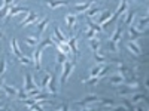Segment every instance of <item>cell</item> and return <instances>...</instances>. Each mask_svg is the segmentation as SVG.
<instances>
[{
	"label": "cell",
	"mask_w": 149,
	"mask_h": 111,
	"mask_svg": "<svg viewBox=\"0 0 149 111\" xmlns=\"http://www.w3.org/2000/svg\"><path fill=\"white\" fill-rule=\"evenodd\" d=\"M94 34H95V31L90 28L88 31H86V39H93V37H94Z\"/></svg>",
	"instance_id": "cell-41"
},
{
	"label": "cell",
	"mask_w": 149,
	"mask_h": 111,
	"mask_svg": "<svg viewBox=\"0 0 149 111\" xmlns=\"http://www.w3.org/2000/svg\"><path fill=\"white\" fill-rule=\"evenodd\" d=\"M74 68V61H66V62L63 64V73H61V79H60V83H61V86H64L66 84V82H67V79H69V76H70V73H72V70Z\"/></svg>",
	"instance_id": "cell-3"
},
{
	"label": "cell",
	"mask_w": 149,
	"mask_h": 111,
	"mask_svg": "<svg viewBox=\"0 0 149 111\" xmlns=\"http://www.w3.org/2000/svg\"><path fill=\"white\" fill-rule=\"evenodd\" d=\"M91 0H88V2H85V3H78L76 6H74V9H76L78 12H85L86 9H88L90 6H91Z\"/></svg>",
	"instance_id": "cell-20"
},
{
	"label": "cell",
	"mask_w": 149,
	"mask_h": 111,
	"mask_svg": "<svg viewBox=\"0 0 149 111\" xmlns=\"http://www.w3.org/2000/svg\"><path fill=\"white\" fill-rule=\"evenodd\" d=\"M121 102H122V107H124V108H127V110H133V108H134L133 102H128L127 99H121Z\"/></svg>",
	"instance_id": "cell-36"
},
{
	"label": "cell",
	"mask_w": 149,
	"mask_h": 111,
	"mask_svg": "<svg viewBox=\"0 0 149 111\" xmlns=\"http://www.w3.org/2000/svg\"><path fill=\"white\" fill-rule=\"evenodd\" d=\"M2 89H3V92L6 93V96H9V98H17V95H18V89L14 88V86L6 84V83L2 84Z\"/></svg>",
	"instance_id": "cell-7"
},
{
	"label": "cell",
	"mask_w": 149,
	"mask_h": 111,
	"mask_svg": "<svg viewBox=\"0 0 149 111\" xmlns=\"http://www.w3.org/2000/svg\"><path fill=\"white\" fill-rule=\"evenodd\" d=\"M110 70H112V67H110V65H106V67L103 65V68L100 70V73H98V74H97V76H98V77H100V79H102V77H104V76H106V74H107V73H109Z\"/></svg>",
	"instance_id": "cell-33"
},
{
	"label": "cell",
	"mask_w": 149,
	"mask_h": 111,
	"mask_svg": "<svg viewBox=\"0 0 149 111\" xmlns=\"http://www.w3.org/2000/svg\"><path fill=\"white\" fill-rule=\"evenodd\" d=\"M98 12H100V9H98V8H91V6H90L88 10H86V14H85V16H86V18H91V16L97 15Z\"/></svg>",
	"instance_id": "cell-29"
},
{
	"label": "cell",
	"mask_w": 149,
	"mask_h": 111,
	"mask_svg": "<svg viewBox=\"0 0 149 111\" xmlns=\"http://www.w3.org/2000/svg\"><path fill=\"white\" fill-rule=\"evenodd\" d=\"M46 3L51 9H55L58 6H67L70 3V0H46Z\"/></svg>",
	"instance_id": "cell-9"
},
{
	"label": "cell",
	"mask_w": 149,
	"mask_h": 111,
	"mask_svg": "<svg viewBox=\"0 0 149 111\" xmlns=\"http://www.w3.org/2000/svg\"><path fill=\"white\" fill-rule=\"evenodd\" d=\"M5 83V77H3V74L0 76V88H2V84Z\"/></svg>",
	"instance_id": "cell-44"
},
{
	"label": "cell",
	"mask_w": 149,
	"mask_h": 111,
	"mask_svg": "<svg viewBox=\"0 0 149 111\" xmlns=\"http://www.w3.org/2000/svg\"><path fill=\"white\" fill-rule=\"evenodd\" d=\"M54 34H55L54 37H55L57 40H60V42H67V39H66V36H64L63 33L60 31L58 25H55V27H54Z\"/></svg>",
	"instance_id": "cell-19"
},
{
	"label": "cell",
	"mask_w": 149,
	"mask_h": 111,
	"mask_svg": "<svg viewBox=\"0 0 149 111\" xmlns=\"http://www.w3.org/2000/svg\"><path fill=\"white\" fill-rule=\"evenodd\" d=\"M26 43L29 46H37L39 45V39H37V36H29L26 37Z\"/></svg>",
	"instance_id": "cell-21"
},
{
	"label": "cell",
	"mask_w": 149,
	"mask_h": 111,
	"mask_svg": "<svg viewBox=\"0 0 149 111\" xmlns=\"http://www.w3.org/2000/svg\"><path fill=\"white\" fill-rule=\"evenodd\" d=\"M148 99V96L145 95V93H137V95H134L133 96V99H131V102H140V101H146Z\"/></svg>",
	"instance_id": "cell-30"
},
{
	"label": "cell",
	"mask_w": 149,
	"mask_h": 111,
	"mask_svg": "<svg viewBox=\"0 0 149 111\" xmlns=\"http://www.w3.org/2000/svg\"><path fill=\"white\" fill-rule=\"evenodd\" d=\"M18 61H19V62H22V64H26V65H30L31 64V59L27 58V56H22V55L18 58Z\"/></svg>",
	"instance_id": "cell-37"
},
{
	"label": "cell",
	"mask_w": 149,
	"mask_h": 111,
	"mask_svg": "<svg viewBox=\"0 0 149 111\" xmlns=\"http://www.w3.org/2000/svg\"><path fill=\"white\" fill-rule=\"evenodd\" d=\"M49 45H54V42H52L51 37H49V39H45L42 43L37 45V49L33 52V59H34V64H36V70H37V71L42 70V65H40V55H42V51H43L46 46H49Z\"/></svg>",
	"instance_id": "cell-1"
},
{
	"label": "cell",
	"mask_w": 149,
	"mask_h": 111,
	"mask_svg": "<svg viewBox=\"0 0 149 111\" xmlns=\"http://www.w3.org/2000/svg\"><path fill=\"white\" fill-rule=\"evenodd\" d=\"M118 71H119L121 74H133V71H131L128 67H125V65H124L122 62H121V65L118 67Z\"/></svg>",
	"instance_id": "cell-32"
},
{
	"label": "cell",
	"mask_w": 149,
	"mask_h": 111,
	"mask_svg": "<svg viewBox=\"0 0 149 111\" xmlns=\"http://www.w3.org/2000/svg\"><path fill=\"white\" fill-rule=\"evenodd\" d=\"M90 46H91L93 51H98V47H100V40L93 37V39H90Z\"/></svg>",
	"instance_id": "cell-28"
},
{
	"label": "cell",
	"mask_w": 149,
	"mask_h": 111,
	"mask_svg": "<svg viewBox=\"0 0 149 111\" xmlns=\"http://www.w3.org/2000/svg\"><path fill=\"white\" fill-rule=\"evenodd\" d=\"M98 101H100V98H98L97 95H88L85 99L76 102V105H79V107H82V108H88L90 104H94V102H98Z\"/></svg>",
	"instance_id": "cell-4"
},
{
	"label": "cell",
	"mask_w": 149,
	"mask_h": 111,
	"mask_svg": "<svg viewBox=\"0 0 149 111\" xmlns=\"http://www.w3.org/2000/svg\"><path fill=\"white\" fill-rule=\"evenodd\" d=\"M98 80H100V77H98V76H91V79L84 80V83H85L86 86H94L95 83H98Z\"/></svg>",
	"instance_id": "cell-26"
},
{
	"label": "cell",
	"mask_w": 149,
	"mask_h": 111,
	"mask_svg": "<svg viewBox=\"0 0 149 111\" xmlns=\"http://www.w3.org/2000/svg\"><path fill=\"white\" fill-rule=\"evenodd\" d=\"M67 45L70 47V52L73 53V56L76 58L78 56V36H73L72 39L67 40Z\"/></svg>",
	"instance_id": "cell-8"
},
{
	"label": "cell",
	"mask_w": 149,
	"mask_h": 111,
	"mask_svg": "<svg viewBox=\"0 0 149 111\" xmlns=\"http://www.w3.org/2000/svg\"><path fill=\"white\" fill-rule=\"evenodd\" d=\"M37 21H39V15L30 10L29 14H27V18L22 19V21L19 22V25H21V27H27V25H30V24H34V22H37Z\"/></svg>",
	"instance_id": "cell-5"
},
{
	"label": "cell",
	"mask_w": 149,
	"mask_h": 111,
	"mask_svg": "<svg viewBox=\"0 0 149 111\" xmlns=\"http://www.w3.org/2000/svg\"><path fill=\"white\" fill-rule=\"evenodd\" d=\"M127 47L130 49V51H131L134 55H142V49H140V46L136 43V42H128Z\"/></svg>",
	"instance_id": "cell-16"
},
{
	"label": "cell",
	"mask_w": 149,
	"mask_h": 111,
	"mask_svg": "<svg viewBox=\"0 0 149 111\" xmlns=\"http://www.w3.org/2000/svg\"><path fill=\"white\" fill-rule=\"evenodd\" d=\"M30 9L29 8H19V6H10L9 8V12H8V16L6 18H12L18 14H29Z\"/></svg>",
	"instance_id": "cell-6"
},
{
	"label": "cell",
	"mask_w": 149,
	"mask_h": 111,
	"mask_svg": "<svg viewBox=\"0 0 149 111\" xmlns=\"http://www.w3.org/2000/svg\"><path fill=\"white\" fill-rule=\"evenodd\" d=\"M121 36H122V27H121V25H118V28H116L115 34L110 37V40H109V43H107V46H106L112 53L118 52V42L121 40Z\"/></svg>",
	"instance_id": "cell-2"
},
{
	"label": "cell",
	"mask_w": 149,
	"mask_h": 111,
	"mask_svg": "<svg viewBox=\"0 0 149 111\" xmlns=\"http://www.w3.org/2000/svg\"><path fill=\"white\" fill-rule=\"evenodd\" d=\"M66 22H67L69 30H74V27H76V16L72 15V14H67V16H66Z\"/></svg>",
	"instance_id": "cell-17"
},
{
	"label": "cell",
	"mask_w": 149,
	"mask_h": 111,
	"mask_svg": "<svg viewBox=\"0 0 149 111\" xmlns=\"http://www.w3.org/2000/svg\"><path fill=\"white\" fill-rule=\"evenodd\" d=\"M9 8H10V6H5V5L0 8V19H6L8 12H9Z\"/></svg>",
	"instance_id": "cell-31"
},
{
	"label": "cell",
	"mask_w": 149,
	"mask_h": 111,
	"mask_svg": "<svg viewBox=\"0 0 149 111\" xmlns=\"http://www.w3.org/2000/svg\"><path fill=\"white\" fill-rule=\"evenodd\" d=\"M110 16H112V12H110L109 9L103 10V12H102V15H100V18H98V24H100V25H102V24H104Z\"/></svg>",
	"instance_id": "cell-18"
},
{
	"label": "cell",
	"mask_w": 149,
	"mask_h": 111,
	"mask_svg": "<svg viewBox=\"0 0 149 111\" xmlns=\"http://www.w3.org/2000/svg\"><path fill=\"white\" fill-rule=\"evenodd\" d=\"M98 102L102 104V107H116V102L113 99H109V98L107 99H100Z\"/></svg>",
	"instance_id": "cell-27"
},
{
	"label": "cell",
	"mask_w": 149,
	"mask_h": 111,
	"mask_svg": "<svg viewBox=\"0 0 149 111\" xmlns=\"http://www.w3.org/2000/svg\"><path fill=\"white\" fill-rule=\"evenodd\" d=\"M46 89L49 90V93L57 95V77L52 76V74H51V79H49V83L46 86Z\"/></svg>",
	"instance_id": "cell-11"
},
{
	"label": "cell",
	"mask_w": 149,
	"mask_h": 111,
	"mask_svg": "<svg viewBox=\"0 0 149 111\" xmlns=\"http://www.w3.org/2000/svg\"><path fill=\"white\" fill-rule=\"evenodd\" d=\"M94 59H95L97 64H103V62H106V61H107V58L106 56H102L100 53H98V51H94Z\"/></svg>",
	"instance_id": "cell-24"
},
{
	"label": "cell",
	"mask_w": 149,
	"mask_h": 111,
	"mask_svg": "<svg viewBox=\"0 0 149 111\" xmlns=\"http://www.w3.org/2000/svg\"><path fill=\"white\" fill-rule=\"evenodd\" d=\"M127 6H128V0H121V3H119V8L115 10V16H121L124 12L127 10Z\"/></svg>",
	"instance_id": "cell-15"
},
{
	"label": "cell",
	"mask_w": 149,
	"mask_h": 111,
	"mask_svg": "<svg viewBox=\"0 0 149 111\" xmlns=\"http://www.w3.org/2000/svg\"><path fill=\"white\" fill-rule=\"evenodd\" d=\"M5 71H6V59H5V56H2L0 58V76L5 74Z\"/></svg>",
	"instance_id": "cell-35"
},
{
	"label": "cell",
	"mask_w": 149,
	"mask_h": 111,
	"mask_svg": "<svg viewBox=\"0 0 149 111\" xmlns=\"http://www.w3.org/2000/svg\"><path fill=\"white\" fill-rule=\"evenodd\" d=\"M86 21H88V25H90V28L91 30H94L95 33H102V27L98 25V24H95V22H93L90 18H86Z\"/></svg>",
	"instance_id": "cell-25"
},
{
	"label": "cell",
	"mask_w": 149,
	"mask_h": 111,
	"mask_svg": "<svg viewBox=\"0 0 149 111\" xmlns=\"http://www.w3.org/2000/svg\"><path fill=\"white\" fill-rule=\"evenodd\" d=\"M103 68V64H98V65H95V67H93L91 68V71H90V76H97L98 73H100V70Z\"/></svg>",
	"instance_id": "cell-34"
},
{
	"label": "cell",
	"mask_w": 149,
	"mask_h": 111,
	"mask_svg": "<svg viewBox=\"0 0 149 111\" xmlns=\"http://www.w3.org/2000/svg\"><path fill=\"white\" fill-rule=\"evenodd\" d=\"M34 88H37V86H36V83L33 82L31 76L27 73V74H26V84H24V90L29 92V90H31V89H34Z\"/></svg>",
	"instance_id": "cell-14"
},
{
	"label": "cell",
	"mask_w": 149,
	"mask_h": 111,
	"mask_svg": "<svg viewBox=\"0 0 149 111\" xmlns=\"http://www.w3.org/2000/svg\"><path fill=\"white\" fill-rule=\"evenodd\" d=\"M134 15H136V10H131V12H130V15L127 16V21H125V22L128 24V25H130V24H131V21H133V18H134Z\"/></svg>",
	"instance_id": "cell-40"
},
{
	"label": "cell",
	"mask_w": 149,
	"mask_h": 111,
	"mask_svg": "<svg viewBox=\"0 0 149 111\" xmlns=\"http://www.w3.org/2000/svg\"><path fill=\"white\" fill-rule=\"evenodd\" d=\"M49 79H51V74L46 73V77H45L43 82H42V88H43V89H46V86H48V83H49Z\"/></svg>",
	"instance_id": "cell-38"
},
{
	"label": "cell",
	"mask_w": 149,
	"mask_h": 111,
	"mask_svg": "<svg viewBox=\"0 0 149 111\" xmlns=\"http://www.w3.org/2000/svg\"><path fill=\"white\" fill-rule=\"evenodd\" d=\"M10 51H12V53H14L17 58H19L22 55V52H21V49L18 46V42H17L15 37H14V39H10Z\"/></svg>",
	"instance_id": "cell-10"
},
{
	"label": "cell",
	"mask_w": 149,
	"mask_h": 111,
	"mask_svg": "<svg viewBox=\"0 0 149 111\" xmlns=\"http://www.w3.org/2000/svg\"><path fill=\"white\" fill-rule=\"evenodd\" d=\"M66 61H67V55H66L64 52L58 51V55H57V64H58V65H63Z\"/></svg>",
	"instance_id": "cell-22"
},
{
	"label": "cell",
	"mask_w": 149,
	"mask_h": 111,
	"mask_svg": "<svg viewBox=\"0 0 149 111\" xmlns=\"http://www.w3.org/2000/svg\"><path fill=\"white\" fill-rule=\"evenodd\" d=\"M109 82L112 84H121V83L125 82V76L121 74V73H118V74H115V76H109Z\"/></svg>",
	"instance_id": "cell-13"
},
{
	"label": "cell",
	"mask_w": 149,
	"mask_h": 111,
	"mask_svg": "<svg viewBox=\"0 0 149 111\" xmlns=\"http://www.w3.org/2000/svg\"><path fill=\"white\" fill-rule=\"evenodd\" d=\"M146 31H139L136 27H133L131 24H130V40H136V39H139V37L145 36Z\"/></svg>",
	"instance_id": "cell-12"
},
{
	"label": "cell",
	"mask_w": 149,
	"mask_h": 111,
	"mask_svg": "<svg viewBox=\"0 0 149 111\" xmlns=\"http://www.w3.org/2000/svg\"><path fill=\"white\" fill-rule=\"evenodd\" d=\"M12 2H14V0H3V5H5V6H10Z\"/></svg>",
	"instance_id": "cell-43"
},
{
	"label": "cell",
	"mask_w": 149,
	"mask_h": 111,
	"mask_svg": "<svg viewBox=\"0 0 149 111\" xmlns=\"http://www.w3.org/2000/svg\"><path fill=\"white\" fill-rule=\"evenodd\" d=\"M91 2H97V0H91Z\"/></svg>",
	"instance_id": "cell-46"
},
{
	"label": "cell",
	"mask_w": 149,
	"mask_h": 111,
	"mask_svg": "<svg viewBox=\"0 0 149 111\" xmlns=\"http://www.w3.org/2000/svg\"><path fill=\"white\" fill-rule=\"evenodd\" d=\"M57 108H58V110H64V111H66V110H69V104H58V105H57Z\"/></svg>",
	"instance_id": "cell-42"
},
{
	"label": "cell",
	"mask_w": 149,
	"mask_h": 111,
	"mask_svg": "<svg viewBox=\"0 0 149 111\" xmlns=\"http://www.w3.org/2000/svg\"><path fill=\"white\" fill-rule=\"evenodd\" d=\"M48 22H49L48 18H46V19H42V21L39 22V25H37V34H42V33L45 31V28H46V25H48Z\"/></svg>",
	"instance_id": "cell-23"
},
{
	"label": "cell",
	"mask_w": 149,
	"mask_h": 111,
	"mask_svg": "<svg viewBox=\"0 0 149 111\" xmlns=\"http://www.w3.org/2000/svg\"><path fill=\"white\" fill-rule=\"evenodd\" d=\"M148 21H149L148 16H145L143 19H140V21H139V27H140V28H145V27L148 25Z\"/></svg>",
	"instance_id": "cell-39"
},
{
	"label": "cell",
	"mask_w": 149,
	"mask_h": 111,
	"mask_svg": "<svg viewBox=\"0 0 149 111\" xmlns=\"http://www.w3.org/2000/svg\"><path fill=\"white\" fill-rule=\"evenodd\" d=\"M2 37H3V33H0V39H2Z\"/></svg>",
	"instance_id": "cell-45"
}]
</instances>
